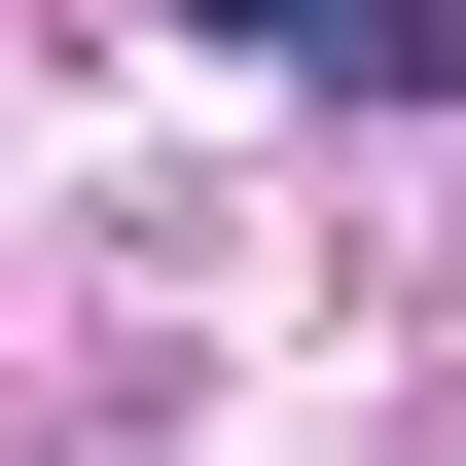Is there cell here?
<instances>
[{"label":"cell","mask_w":466,"mask_h":466,"mask_svg":"<svg viewBox=\"0 0 466 466\" xmlns=\"http://www.w3.org/2000/svg\"><path fill=\"white\" fill-rule=\"evenodd\" d=\"M288 72H359V108H466V0H288Z\"/></svg>","instance_id":"obj_1"},{"label":"cell","mask_w":466,"mask_h":466,"mask_svg":"<svg viewBox=\"0 0 466 466\" xmlns=\"http://www.w3.org/2000/svg\"><path fill=\"white\" fill-rule=\"evenodd\" d=\"M179 36H288V0H179Z\"/></svg>","instance_id":"obj_2"}]
</instances>
